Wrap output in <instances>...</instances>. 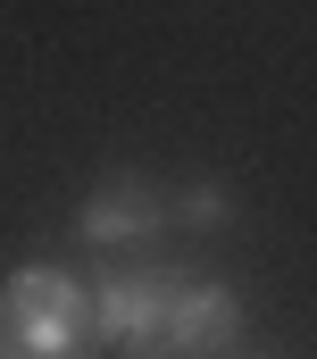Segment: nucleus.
Segmentation results:
<instances>
[{"mask_svg": "<svg viewBox=\"0 0 317 359\" xmlns=\"http://www.w3.org/2000/svg\"><path fill=\"white\" fill-rule=\"evenodd\" d=\"M92 334V284L67 268H17L0 284V351L8 359H67Z\"/></svg>", "mask_w": 317, "mask_h": 359, "instance_id": "f257e3e1", "label": "nucleus"}, {"mask_svg": "<svg viewBox=\"0 0 317 359\" xmlns=\"http://www.w3.org/2000/svg\"><path fill=\"white\" fill-rule=\"evenodd\" d=\"M167 292L175 276L158 268H109L92 284V334L117 351H167Z\"/></svg>", "mask_w": 317, "mask_h": 359, "instance_id": "f03ea898", "label": "nucleus"}, {"mask_svg": "<svg viewBox=\"0 0 317 359\" xmlns=\"http://www.w3.org/2000/svg\"><path fill=\"white\" fill-rule=\"evenodd\" d=\"M234 334H242L234 284H192V276H175V292H167V359H226Z\"/></svg>", "mask_w": 317, "mask_h": 359, "instance_id": "7ed1b4c3", "label": "nucleus"}, {"mask_svg": "<svg viewBox=\"0 0 317 359\" xmlns=\"http://www.w3.org/2000/svg\"><path fill=\"white\" fill-rule=\"evenodd\" d=\"M151 226H158V192H151L142 176H109V184H100V192L76 209V234H83V243H100V251L142 243Z\"/></svg>", "mask_w": 317, "mask_h": 359, "instance_id": "20e7f679", "label": "nucleus"}, {"mask_svg": "<svg viewBox=\"0 0 317 359\" xmlns=\"http://www.w3.org/2000/svg\"><path fill=\"white\" fill-rule=\"evenodd\" d=\"M184 217H192V226H209V234H217V226H226V217H234V192H226V184H192V192H184Z\"/></svg>", "mask_w": 317, "mask_h": 359, "instance_id": "39448f33", "label": "nucleus"}, {"mask_svg": "<svg viewBox=\"0 0 317 359\" xmlns=\"http://www.w3.org/2000/svg\"><path fill=\"white\" fill-rule=\"evenodd\" d=\"M259 359H284V351H259Z\"/></svg>", "mask_w": 317, "mask_h": 359, "instance_id": "423d86ee", "label": "nucleus"}, {"mask_svg": "<svg viewBox=\"0 0 317 359\" xmlns=\"http://www.w3.org/2000/svg\"><path fill=\"white\" fill-rule=\"evenodd\" d=\"M0 359H8V351H0Z\"/></svg>", "mask_w": 317, "mask_h": 359, "instance_id": "0eeeda50", "label": "nucleus"}]
</instances>
